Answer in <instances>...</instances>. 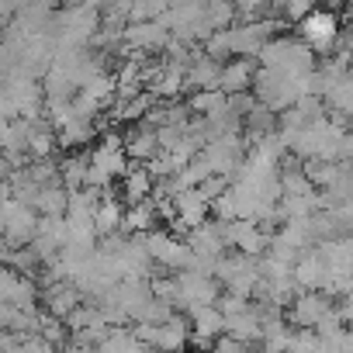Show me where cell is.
Instances as JSON below:
<instances>
[{
    "label": "cell",
    "mask_w": 353,
    "mask_h": 353,
    "mask_svg": "<svg viewBox=\"0 0 353 353\" xmlns=\"http://www.w3.org/2000/svg\"><path fill=\"white\" fill-rule=\"evenodd\" d=\"M339 319V312L332 308V301L325 298V294H319V291H308V294H301V298H294L291 301V322L298 325V329H322L325 322H336Z\"/></svg>",
    "instance_id": "cell-6"
},
{
    "label": "cell",
    "mask_w": 353,
    "mask_h": 353,
    "mask_svg": "<svg viewBox=\"0 0 353 353\" xmlns=\"http://www.w3.org/2000/svg\"><path fill=\"white\" fill-rule=\"evenodd\" d=\"M87 170H90V152L73 149V152L59 163V176H63L66 191H77V188H83V184H87Z\"/></svg>",
    "instance_id": "cell-16"
},
{
    "label": "cell",
    "mask_w": 353,
    "mask_h": 353,
    "mask_svg": "<svg viewBox=\"0 0 353 353\" xmlns=\"http://www.w3.org/2000/svg\"><path fill=\"white\" fill-rule=\"evenodd\" d=\"M152 184H156V176L149 173V166H145V163L128 166V170H125V176H121V188H125V205L152 198Z\"/></svg>",
    "instance_id": "cell-15"
},
{
    "label": "cell",
    "mask_w": 353,
    "mask_h": 353,
    "mask_svg": "<svg viewBox=\"0 0 353 353\" xmlns=\"http://www.w3.org/2000/svg\"><path fill=\"white\" fill-rule=\"evenodd\" d=\"M173 277H176L173 305L181 308L184 315H191V312H198V308H205V305H215V301H219L222 284H219V277H215V274L188 267V270H176Z\"/></svg>",
    "instance_id": "cell-1"
},
{
    "label": "cell",
    "mask_w": 353,
    "mask_h": 353,
    "mask_svg": "<svg viewBox=\"0 0 353 353\" xmlns=\"http://www.w3.org/2000/svg\"><path fill=\"white\" fill-rule=\"evenodd\" d=\"M201 152H205V159L212 163L215 173H225L229 181H232V173H236V170L243 166V159H246V142L232 132V135H219V139L205 142Z\"/></svg>",
    "instance_id": "cell-5"
},
{
    "label": "cell",
    "mask_w": 353,
    "mask_h": 353,
    "mask_svg": "<svg viewBox=\"0 0 353 353\" xmlns=\"http://www.w3.org/2000/svg\"><path fill=\"white\" fill-rule=\"evenodd\" d=\"M253 77H256V66L250 56H232L229 63H222V73H219V87L225 94H239V90H253Z\"/></svg>",
    "instance_id": "cell-12"
},
{
    "label": "cell",
    "mask_w": 353,
    "mask_h": 353,
    "mask_svg": "<svg viewBox=\"0 0 353 353\" xmlns=\"http://www.w3.org/2000/svg\"><path fill=\"white\" fill-rule=\"evenodd\" d=\"M8 25H11V18H8V14H0V35H4V28H8Z\"/></svg>",
    "instance_id": "cell-21"
},
{
    "label": "cell",
    "mask_w": 353,
    "mask_h": 353,
    "mask_svg": "<svg viewBox=\"0 0 353 353\" xmlns=\"http://www.w3.org/2000/svg\"><path fill=\"white\" fill-rule=\"evenodd\" d=\"M170 32L159 18L149 21H128L121 32V56H145V52H159L166 46Z\"/></svg>",
    "instance_id": "cell-4"
},
{
    "label": "cell",
    "mask_w": 353,
    "mask_h": 353,
    "mask_svg": "<svg viewBox=\"0 0 353 353\" xmlns=\"http://www.w3.org/2000/svg\"><path fill=\"white\" fill-rule=\"evenodd\" d=\"M97 350H142V339L135 336V329H121V325H108V332L101 336Z\"/></svg>",
    "instance_id": "cell-20"
},
{
    "label": "cell",
    "mask_w": 353,
    "mask_h": 353,
    "mask_svg": "<svg viewBox=\"0 0 353 353\" xmlns=\"http://www.w3.org/2000/svg\"><path fill=\"white\" fill-rule=\"evenodd\" d=\"M219 73H222V63L208 52H194L191 63H188V87L191 90H208V87H219Z\"/></svg>",
    "instance_id": "cell-14"
},
{
    "label": "cell",
    "mask_w": 353,
    "mask_h": 353,
    "mask_svg": "<svg viewBox=\"0 0 353 353\" xmlns=\"http://www.w3.org/2000/svg\"><path fill=\"white\" fill-rule=\"evenodd\" d=\"M222 236H225V246L232 250H243V253H253L260 256L270 243V236L260 229V222L253 219H232V222H222Z\"/></svg>",
    "instance_id": "cell-7"
},
{
    "label": "cell",
    "mask_w": 353,
    "mask_h": 353,
    "mask_svg": "<svg viewBox=\"0 0 353 353\" xmlns=\"http://www.w3.org/2000/svg\"><path fill=\"white\" fill-rule=\"evenodd\" d=\"M156 225V198H145V201H132L125 205V232H149Z\"/></svg>",
    "instance_id": "cell-17"
},
{
    "label": "cell",
    "mask_w": 353,
    "mask_h": 353,
    "mask_svg": "<svg viewBox=\"0 0 353 353\" xmlns=\"http://www.w3.org/2000/svg\"><path fill=\"white\" fill-rule=\"evenodd\" d=\"M142 239H145V250H149L152 263L166 267L170 274L194 267V253H191L188 239H176L173 229H156V225H152L149 232H142Z\"/></svg>",
    "instance_id": "cell-3"
},
{
    "label": "cell",
    "mask_w": 353,
    "mask_h": 353,
    "mask_svg": "<svg viewBox=\"0 0 353 353\" xmlns=\"http://www.w3.org/2000/svg\"><path fill=\"white\" fill-rule=\"evenodd\" d=\"M39 301L49 315L56 319H66L80 301H83V291L73 284V281H52V284H42L39 288Z\"/></svg>",
    "instance_id": "cell-10"
},
{
    "label": "cell",
    "mask_w": 353,
    "mask_h": 353,
    "mask_svg": "<svg viewBox=\"0 0 353 353\" xmlns=\"http://www.w3.org/2000/svg\"><path fill=\"white\" fill-rule=\"evenodd\" d=\"M188 319H191V343H198V346H215V339L225 332V315L219 305H205V308L191 312Z\"/></svg>",
    "instance_id": "cell-11"
},
{
    "label": "cell",
    "mask_w": 353,
    "mask_h": 353,
    "mask_svg": "<svg viewBox=\"0 0 353 353\" xmlns=\"http://www.w3.org/2000/svg\"><path fill=\"white\" fill-rule=\"evenodd\" d=\"M121 142H125L128 159H139V163H145V159H152V156L159 152V135H156V128L145 125V121H135V128H132Z\"/></svg>",
    "instance_id": "cell-13"
},
{
    "label": "cell",
    "mask_w": 353,
    "mask_h": 353,
    "mask_svg": "<svg viewBox=\"0 0 353 353\" xmlns=\"http://www.w3.org/2000/svg\"><path fill=\"white\" fill-rule=\"evenodd\" d=\"M229 104V94L222 90V87H208V90H194L191 94V101H188V108H191V114H198V118H208V114H219L222 108Z\"/></svg>",
    "instance_id": "cell-18"
},
{
    "label": "cell",
    "mask_w": 353,
    "mask_h": 353,
    "mask_svg": "<svg viewBox=\"0 0 353 353\" xmlns=\"http://www.w3.org/2000/svg\"><path fill=\"white\" fill-rule=\"evenodd\" d=\"M59 4H83V0H59Z\"/></svg>",
    "instance_id": "cell-22"
},
{
    "label": "cell",
    "mask_w": 353,
    "mask_h": 353,
    "mask_svg": "<svg viewBox=\"0 0 353 353\" xmlns=\"http://www.w3.org/2000/svg\"><path fill=\"white\" fill-rule=\"evenodd\" d=\"M39 232V212L18 198H11V208H8V225H4V239L11 246H28Z\"/></svg>",
    "instance_id": "cell-8"
},
{
    "label": "cell",
    "mask_w": 353,
    "mask_h": 353,
    "mask_svg": "<svg viewBox=\"0 0 353 353\" xmlns=\"http://www.w3.org/2000/svg\"><path fill=\"white\" fill-rule=\"evenodd\" d=\"M66 205H70V191L66 184H46L35 198V212L39 215H66Z\"/></svg>",
    "instance_id": "cell-19"
},
{
    "label": "cell",
    "mask_w": 353,
    "mask_h": 353,
    "mask_svg": "<svg viewBox=\"0 0 353 353\" xmlns=\"http://www.w3.org/2000/svg\"><path fill=\"white\" fill-rule=\"evenodd\" d=\"M339 39V25H336V14L332 11H308L301 18V42H308L312 49L325 52L332 42Z\"/></svg>",
    "instance_id": "cell-9"
},
{
    "label": "cell",
    "mask_w": 353,
    "mask_h": 353,
    "mask_svg": "<svg viewBox=\"0 0 353 353\" xmlns=\"http://www.w3.org/2000/svg\"><path fill=\"white\" fill-rule=\"evenodd\" d=\"M128 170V152L125 142L118 135H104L94 152H90V170H87V184L90 188H111L118 176H125Z\"/></svg>",
    "instance_id": "cell-2"
}]
</instances>
